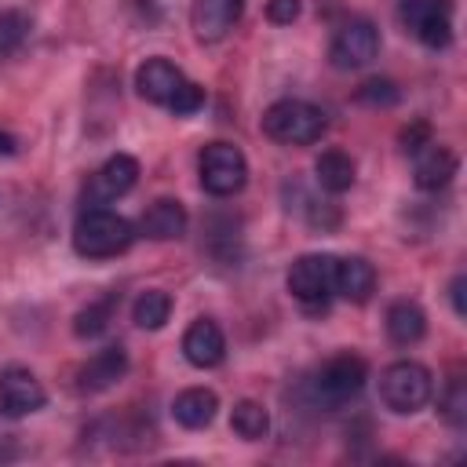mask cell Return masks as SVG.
Instances as JSON below:
<instances>
[{
  "label": "cell",
  "instance_id": "1",
  "mask_svg": "<svg viewBox=\"0 0 467 467\" xmlns=\"http://www.w3.org/2000/svg\"><path fill=\"white\" fill-rule=\"evenodd\" d=\"M135 241V226L109 212V208H88L77 215L73 223V248L77 255L84 259H109V255H120L128 244Z\"/></svg>",
  "mask_w": 467,
  "mask_h": 467
},
{
  "label": "cell",
  "instance_id": "2",
  "mask_svg": "<svg viewBox=\"0 0 467 467\" xmlns=\"http://www.w3.org/2000/svg\"><path fill=\"white\" fill-rule=\"evenodd\" d=\"M325 128H328L325 113L314 102H303V99H277L263 113L266 139H274L281 146H310L325 135Z\"/></svg>",
  "mask_w": 467,
  "mask_h": 467
},
{
  "label": "cell",
  "instance_id": "3",
  "mask_svg": "<svg viewBox=\"0 0 467 467\" xmlns=\"http://www.w3.org/2000/svg\"><path fill=\"white\" fill-rule=\"evenodd\" d=\"M431 390H434V376L420 361H409V358L405 361H390L379 372V401L398 416L420 412L431 401Z\"/></svg>",
  "mask_w": 467,
  "mask_h": 467
},
{
  "label": "cell",
  "instance_id": "4",
  "mask_svg": "<svg viewBox=\"0 0 467 467\" xmlns=\"http://www.w3.org/2000/svg\"><path fill=\"white\" fill-rule=\"evenodd\" d=\"M197 171H201V186L212 197H234L244 190L248 182V161L234 142H208L197 157Z\"/></svg>",
  "mask_w": 467,
  "mask_h": 467
},
{
  "label": "cell",
  "instance_id": "5",
  "mask_svg": "<svg viewBox=\"0 0 467 467\" xmlns=\"http://www.w3.org/2000/svg\"><path fill=\"white\" fill-rule=\"evenodd\" d=\"M365 379H368V365L358 358V354H336L328 358L317 376H314V398L328 409H339L347 401H354L361 390H365Z\"/></svg>",
  "mask_w": 467,
  "mask_h": 467
},
{
  "label": "cell",
  "instance_id": "6",
  "mask_svg": "<svg viewBox=\"0 0 467 467\" xmlns=\"http://www.w3.org/2000/svg\"><path fill=\"white\" fill-rule=\"evenodd\" d=\"M398 18L423 47L438 51L452 44V4L449 0H401Z\"/></svg>",
  "mask_w": 467,
  "mask_h": 467
},
{
  "label": "cell",
  "instance_id": "7",
  "mask_svg": "<svg viewBox=\"0 0 467 467\" xmlns=\"http://www.w3.org/2000/svg\"><path fill=\"white\" fill-rule=\"evenodd\" d=\"M379 55V29L368 18H347L328 44V58L336 69H361Z\"/></svg>",
  "mask_w": 467,
  "mask_h": 467
},
{
  "label": "cell",
  "instance_id": "8",
  "mask_svg": "<svg viewBox=\"0 0 467 467\" xmlns=\"http://www.w3.org/2000/svg\"><path fill=\"white\" fill-rule=\"evenodd\" d=\"M332 274H336V255H321V252H310V255H299L292 266H288V292L314 306V303H325L332 296Z\"/></svg>",
  "mask_w": 467,
  "mask_h": 467
},
{
  "label": "cell",
  "instance_id": "9",
  "mask_svg": "<svg viewBox=\"0 0 467 467\" xmlns=\"http://www.w3.org/2000/svg\"><path fill=\"white\" fill-rule=\"evenodd\" d=\"M44 401H47V390L26 365L0 368V412L4 416H11V420L29 416V412L44 409Z\"/></svg>",
  "mask_w": 467,
  "mask_h": 467
},
{
  "label": "cell",
  "instance_id": "10",
  "mask_svg": "<svg viewBox=\"0 0 467 467\" xmlns=\"http://www.w3.org/2000/svg\"><path fill=\"white\" fill-rule=\"evenodd\" d=\"M182 88H186L182 69H179L175 62L161 58V55L146 58V62L135 69V91H139L146 102H153V106L171 109V102L179 99V91H182Z\"/></svg>",
  "mask_w": 467,
  "mask_h": 467
},
{
  "label": "cell",
  "instance_id": "11",
  "mask_svg": "<svg viewBox=\"0 0 467 467\" xmlns=\"http://www.w3.org/2000/svg\"><path fill=\"white\" fill-rule=\"evenodd\" d=\"M241 15H244V0H193L190 26L197 40L215 44L241 22Z\"/></svg>",
  "mask_w": 467,
  "mask_h": 467
},
{
  "label": "cell",
  "instance_id": "12",
  "mask_svg": "<svg viewBox=\"0 0 467 467\" xmlns=\"http://www.w3.org/2000/svg\"><path fill=\"white\" fill-rule=\"evenodd\" d=\"M128 372V350L117 343V347H102L95 350L80 368H77V390L80 394H99V390H109L113 383H120Z\"/></svg>",
  "mask_w": 467,
  "mask_h": 467
},
{
  "label": "cell",
  "instance_id": "13",
  "mask_svg": "<svg viewBox=\"0 0 467 467\" xmlns=\"http://www.w3.org/2000/svg\"><path fill=\"white\" fill-rule=\"evenodd\" d=\"M452 175H456V153L449 150V146H441V142H423L416 153H412V179H416V186L420 190H441V186H449L452 182Z\"/></svg>",
  "mask_w": 467,
  "mask_h": 467
},
{
  "label": "cell",
  "instance_id": "14",
  "mask_svg": "<svg viewBox=\"0 0 467 467\" xmlns=\"http://www.w3.org/2000/svg\"><path fill=\"white\" fill-rule=\"evenodd\" d=\"M182 354L193 368H215L226 358V339L223 328L212 317H197L186 332H182Z\"/></svg>",
  "mask_w": 467,
  "mask_h": 467
},
{
  "label": "cell",
  "instance_id": "15",
  "mask_svg": "<svg viewBox=\"0 0 467 467\" xmlns=\"http://www.w3.org/2000/svg\"><path fill=\"white\" fill-rule=\"evenodd\" d=\"M139 182V161L131 153H113L95 175H91V193L95 201H117Z\"/></svg>",
  "mask_w": 467,
  "mask_h": 467
},
{
  "label": "cell",
  "instance_id": "16",
  "mask_svg": "<svg viewBox=\"0 0 467 467\" xmlns=\"http://www.w3.org/2000/svg\"><path fill=\"white\" fill-rule=\"evenodd\" d=\"M332 292L350 299V303H365L376 292V266L365 255H347L336 259V274H332Z\"/></svg>",
  "mask_w": 467,
  "mask_h": 467
},
{
  "label": "cell",
  "instance_id": "17",
  "mask_svg": "<svg viewBox=\"0 0 467 467\" xmlns=\"http://www.w3.org/2000/svg\"><path fill=\"white\" fill-rule=\"evenodd\" d=\"M186 223H190L186 208H182L175 197H161V201H153V204L142 212L139 230H142L150 241H175V237L186 234Z\"/></svg>",
  "mask_w": 467,
  "mask_h": 467
},
{
  "label": "cell",
  "instance_id": "18",
  "mask_svg": "<svg viewBox=\"0 0 467 467\" xmlns=\"http://www.w3.org/2000/svg\"><path fill=\"white\" fill-rule=\"evenodd\" d=\"M215 409H219V398H215V390H208V387H186V390L175 394V401H171V416H175V423H182L186 431L208 427V423L215 420Z\"/></svg>",
  "mask_w": 467,
  "mask_h": 467
},
{
  "label": "cell",
  "instance_id": "19",
  "mask_svg": "<svg viewBox=\"0 0 467 467\" xmlns=\"http://www.w3.org/2000/svg\"><path fill=\"white\" fill-rule=\"evenodd\" d=\"M387 336H390V343H398V347H412V343H420L423 339V332H427V314L420 310V303H412V299H394L390 306H387Z\"/></svg>",
  "mask_w": 467,
  "mask_h": 467
},
{
  "label": "cell",
  "instance_id": "20",
  "mask_svg": "<svg viewBox=\"0 0 467 467\" xmlns=\"http://www.w3.org/2000/svg\"><path fill=\"white\" fill-rule=\"evenodd\" d=\"M314 175L325 193H347L354 186V161L343 150H325L314 161Z\"/></svg>",
  "mask_w": 467,
  "mask_h": 467
},
{
  "label": "cell",
  "instance_id": "21",
  "mask_svg": "<svg viewBox=\"0 0 467 467\" xmlns=\"http://www.w3.org/2000/svg\"><path fill=\"white\" fill-rule=\"evenodd\" d=\"M171 317V296L164 288H146L139 292V299L131 303V321L139 328H164V321Z\"/></svg>",
  "mask_w": 467,
  "mask_h": 467
},
{
  "label": "cell",
  "instance_id": "22",
  "mask_svg": "<svg viewBox=\"0 0 467 467\" xmlns=\"http://www.w3.org/2000/svg\"><path fill=\"white\" fill-rule=\"evenodd\" d=\"M113 310H117V292H109V296L88 303V306L73 317V336H80V339L102 336V332L109 328V321H113Z\"/></svg>",
  "mask_w": 467,
  "mask_h": 467
},
{
  "label": "cell",
  "instance_id": "23",
  "mask_svg": "<svg viewBox=\"0 0 467 467\" xmlns=\"http://www.w3.org/2000/svg\"><path fill=\"white\" fill-rule=\"evenodd\" d=\"M230 427H234L237 438H244V441H259V438H266V431H270V416H266V409H263L259 401L244 398V401L234 405V412H230Z\"/></svg>",
  "mask_w": 467,
  "mask_h": 467
},
{
  "label": "cell",
  "instance_id": "24",
  "mask_svg": "<svg viewBox=\"0 0 467 467\" xmlns=\"http://www.w3.org/2000/svg\"><path fill=\"white\" fill-rule=\"evenodd\" d=\"M29 29H33V22H29L26 11H15V7L0 11V58L11 55V51H18L22 40L29 36Z\"/></svg>",
  "mask_w": 467,
  "mask_h": 467
},
{
  "label": "cell",
  "instance_id": "25",
  "mask_svg": "<svg viewBox=\"0 0 467 467\" xmlns=\"http://www.w3.org/2000/svg\"><path fill=\"white\" fill-rule=\"evenodd\" d=\"M438 412H441V420H445L449 427H463V423H467V387H463V379H460V376H452V379H449V387H445V398H441Z\"/></svg>",
  "mask_w": 467,
  "mask_h": 467
},
{
  "label": "cell",
  "instance_id": "26",
  "mask_svg": "<svg viewBox=\"0 0 467 467\" xmlns=\"http://www.w3.org/2000/svg\"><path fill=\"white\" fill-rule=\"evenodd\" d=\"M398 95H401L398 84L387 80V77H372V80H365V84L358 88V99H361L365 106H394Z\"/></svg>",
  "mask_w": 467,
  "mask_h": 467
},
{
  "label": "cell",
  "instance_id": "27",
  "mask_svg": "<svg viewBox=\"0 0 467 467\" xmlns=\"http://www.w3.org/2000/svg\"><path fill=\"white\" fill-rule=\"evenodd\" d=\"M398 142H401V150L412 157V153H416L423 142H431V124H427V120H412L409 128H401Z\"/></svg>",
  "mask_w": 467,
  "mask_h": 467
},
{
  "label": "cell",
  "instance_id": "28",
  "mask_svg": "<svg viewBox=\"0 0 467 467\" xmlns=\"http://www.w3.org/2000/svg\"><path fill=\"white\" fill-rule=\"evenodd\" d=\"M299 11H303L299 0H266V18L274 26H292L299 18Z\"/></svg>",
  "mask_w": 467,
  "mask_h": 467
},
{
  "label": "cell",
  "instance_id": "29",
  "mask_svg": "<svg viewBox=\"0 0 467 467\" xmlns=\"http://www.w3.org/2000/svg\"><path fill=\"white\" fill-rule=\"evenodd\" d=\"M463 288H467V277H463V274H456V277H452V285H449V299H452V310H456V317H463V314H467V303H463Z\"/></svg>",
  "mask_w": 467,
  "mask_h": 467
},
{
  "label": "cell",
  "instance_id": "30",
  "mask_svg": "<svg viewBox=\"0 0 467 467\" xmlns=\"http://www.w3.org/2000/svg\"><path fill=\"white\" fill-rule=\"evenodd\" d=\"M15 135H7V131H0V153H15Z\"/></svg>",
  "mask_w": 467,
  "mask_h": 467
}]
</instances>
